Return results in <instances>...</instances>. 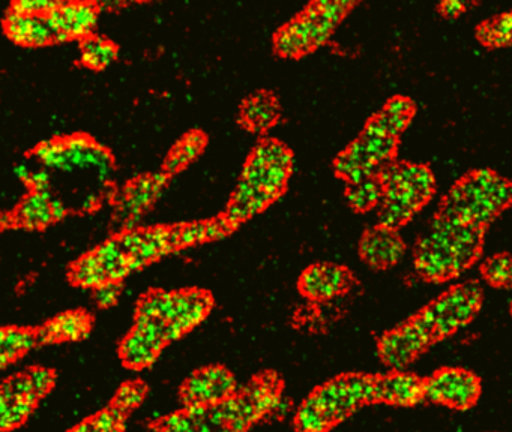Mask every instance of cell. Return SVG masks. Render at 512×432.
Returning <instances> with one entry per match:
<instances>
[{
  "mask_svg": "<svg viewBox=\"0 0 512 432\" xmlns=\"http://www.w3.org/2000/svg\"><path fill=\"white\" fill-rule=\"evenodd\" d=\"M281 389L274 374L260 375L218 404L185 407L164 417L158 422V432H247L254 423L280 410Z\"/></svg>",
  "mask_w": 512,
  "mask_h": 432,
  "instance_id": "cell-1",
  "label": "cell"
},
{
  "mask_svg": "<svg viewBox=\"0 0 512 432\" xmlns=\"http://www.w3.org/2000/svg\"><path fill=\"white\" fill-rule=\"evenodd\" d=\"M487 228L434 216L427 233L416 242L413 264L424 281L443 284L460 278L478 263Z\"/></svg>",
  "mask_w": 512,
  "mask_h": 432,
  "instance_id": "cell-2",
  "label": "cell"
},
{
  "mask_svg": "<svg viewBox=\"0 0 512 432\" xmlns=\"http://www.w3.org/2000/svg\"><path fill=\"white\" fill-rule=\"evenodd\" d=\"M290 170L292 155L289 149L277 140L262 141L245 165L226 218L238 225L262 212L283 194Z\"/></svg>",
  "mask_w": 512,
  "mask_h": 432,
  "instance_id": "cell-3",
  "label": "cell"
},
{
  "mask_svg": "<svg viewBox=\"0 0 512 432\" xmlns=\"http://www.w3.org/2000/svg\"><path fill=\"white\" fill-rule=\"evenodd\" d=\"M212 297L202 290L154 291L143 297L133 329L163 350L208 317Z\"/></svg>",
  "mask_w": 512,
  "mask_h": 432,
  "instance_id": "cell-4",
  "label": "cell"
},
{
  "mask_svg": "<svg viewBox=\"0 0 512 432\" xmlns=\"http://www.w3.org/2000/svg\"><path fill=\"white\" fill-rule=\"evenodd\" d=\"M512 207V180L491 168L461 176L440 201L437 215L487 228Z\"/></svg>",
  "mask_w": 512,
  "mask_h": 432,
  "instance_id": "cell-5",
  "label": "cell"
},
{
  "mask_svg": "<svg viewBox=\"0 0 512 432\" xmlns=\"http://www.w3.org/2000/svg\"><path fill=\"white\" fill-rule=\"evenodd\" d=\"M376 402V377L349 374L314 390L296 411L298 432H329L364 405Z\"/></svg>",
  "mask_w": 512,
  "mask_h": 432,
  "instance_id": "cell-6",
  "label": "cell"
},
{
  "mask_svg": "<svg viewBox=\"0 0 512 432\" xmlns=\"http://www.w3.org/2000/svg\"><path fill=\"white\" fill-rule=\"evenodd\" d=\"M379 179L383 185L379 222L392 230L409 222L436 192V179L427 165L391 162L380 170Z\"/></svg>",
  "mask_w": 512,
  "mask_h": 432,
  "instance_id": "cell-7",
  "label": "cell"
},
{
  "mask_svg": "<svg viewBox=\"0 0 512 432\" xmlns=\"http://www.w3.org/2000/svg\"><path fill=\"white\" fill-rule=\"evenodd\" d=\"M484 303V288L478 281H464L431 300L413 315L428 338L436 342L455 335L475 320Z\"/></svg>",
  "mask_w": 512,
  "mask_h": 432,
  "instance_id": "cell-8",
  "label": "cell"
},
{
  "mask_svg": "<svg viewBox=\"0 0 512 432\" xmlns=\"http://www.w3.org/2000/svg\"><path fill=\"white\" fill-rule=\"evenodd\" d=\"M353 3H311L292 23L275 36V48L284 57H298L328 41Z\"/></svg>",
  "mask_w": 512,
  "mask_h": 432,
  "instance_id": "cell-9",
  "label": "cell"
},
{
  "mask_svg": "<svg viewBox=\"0 0 512 432\" xmlns=\"http://www.w3.org/2000/svg\"><path fill=\"white\" fill-rule=\"evenodd\" d=\"M55 386V374L46 368H29L0 383V432L20 428L38 402Z\"/></svg>",
  "mask_w": 512,
  "mask_h": 432,
  "instance_id": "cell-10",
  "label": "cell"
},
{
  "mask_svg": "<svg viewBox=\"0 0 512 432\" xmlns=\"http://www.w3.org/2000/svg\"><path fill=\"white\" fill-rule=\"evenodd\" d=\"M34 155L46 167L56 170L94 171L101 183H106L112 176V156L85 135H74L67 140L44 141L35 149Z\"/></svg>",
  "mask_w": 512,
  "mask_h": 432,
  "instance_id": "cell-11",
  "label": "cell"
},
{
  "mask_svg": "<svg viewBox=\"0 0 512 432\" xmlns=\"http://www.w3.org/2000/svg\"><path fill=\"white\" fill-rule=\"evenodd\" d=\"M397 143L398 138L389 137L368 123L361 137L338 156L335 168L350 185L377 177L385 165L391 164Z\"/></svg>",
  "mask_w": 512,
  "mask_h": 432,
  "instance_id": "cell-12",
  "label": "cell"
},
{
  "mask_svg": "<svg viewBox=\"0 0 512 432\" xmlns=\"http://www.w3.org/2000/svg\"><path fill=\"white\" fill-rule=\"evenodd\" d=\"M481 395V377L461 366H443L425 378V401L449 410H470Z\"/></svg>",
  "mask_w": 512,
  "mask_h": 432,
  "instance_id": "cell-13",
  "label": "cell"
},
{
  "mask_svg": "<svg viewBox=\"0 0 512 432\" xmlns=\"http://www.w3.org/2000/svg\"><path fill=\"white\" fill-rule=\"evenodd\" d=\"M133 272L136 269L118 237L80 258L71 269V279L80 287L97 288L107 282H119Z\"/></svg>",
  "mask_w": 512,
  "mask_h": 432,
  "instance_id": "cell-14",
  "label": "cell"
},
{
  "mask_svg": "<svg viewBox=\"0 0 512 432\" xmlns=\"http://www.w3.org/2000/svg\"><path fill=\"white\" fill-rule=\"evenodd\" d=\"M433 341L410 317L400 326L386 332L379 341V357L392 371H403L419 359Z\"/></svg>",
  "mask_w": 512,
  "mask_h": 432,
  "instance_id": "cell-15",
  "label": "cell"
},
{
  "mask_svg": "<svg viewBox=\"0 0 512 432\" xmlns=\"http://www.w3.org/2000/svg\"><path fill=\"white\" fill-rule=\"evenodd\" d=\"M235 392L236 380L229 369L208 366L185 380L181 399L185 407H206L224 401Z\"/></svg>",
  "mask_w": 512,
  "mask_h": 432,
  "instance_id": "cell-16",
  "label": "cell"
},
{
  "mask_svg": "<svg viewBox=\"0 0 512 432\" xmlns=\"http://www.w3.org/2000/svg\"><path fill=\"white\" fill-rule=\"evenodd\" d=\"M98 8L94 3H59L46 15L47 24L55 35V41L82 38L97 26Z\"/></svg>",
  "mask_w": 512,
  "mask_h": 432,
  "instance_id": "cell-17",
  "label": "cell"
},
{
  "mask_svg": "<svg viewBox=\"0 0 512 432\" xmlns=\"http://www.w3.org/2000/svg\"><path fill=\"white\" fill-rule=\"evenodd\" d=\"M164 174H148L134 179L122 191L116 207V216L125 225H133L157 200L166 185Z\"/></svg>",
  "mask_w": 512,
  "mask_h": 432,
  "instance_id": "cell-18",
  "label": "cell"
},
{
  "mask_svg": "<svg viewBox=\"0 0 512 432\" xmlns=\"http://www.w3.org/2000/svg\"><path fill=\"white\" fill-rule=\"evenodd\" d=\"M422 401H425V378L406 369L376 377V402L407 408Z\"/></svg>",
  "mask_w": 512,
  "mask_h": 432,
  "instance_id": "cell-19",
  "label": "cell"
},
{
  "mask_svg": "<svg viewBox=\"0 0 512 432\" xmlns=\"http://www.w3.org/2000/svg\"><path fill=\"white\" fill-rule=\"evenodd\" d=\"M359 251H361L362 260L371 267L388 269L400 263L406 252V243L397 230L379 225L364 234Z\"/></svg>",
  "mask_w": 512,
  "mask_h": 432,
  "instance_id": "cell-20",
  "label": "cell"
},
{
  "mask_svg": "<svg viewBox=\"0 0 512 432\" xmlns=\"http://www.w3.org/2000/svg\"><path fill=\"white\" fill-rule=\"evenodd\" d=\"M350 273L337 264L320 263L302 273L299 288L311 300H329L343 294L350 287Z\"/></svg>",
  "mask_w": 512,
  "mask_h": 432,
  "instance_id": "cell-21",
  "label": "cell"
},
{
  "mask_svg": "<svg viewBox=\"0 0 512 432\" xmlns=\"http://www.w3.org/2000/svg\"><path fill=\"white\" fill-rule=\"evenodd\" d=\"M92 320L85 311H68L44 324L37 332L41 344L80 341L91 332Z\"/></svg>",
  "mask_w": 512,
  "mask_h": 432,
  "instance_id": "cell-22",
  "label": "cell"
},
{
  "mask_svg": "<svg viewBox=\"0 0 512 432\" xmlns=\"http://www.w3.org/2000/svg\"><path fill=\"white\" fill-rule=\"evenodd\" d=\"M5 32L17 44L25 47H43L55 41L46 17L10 12L5 20Z\"/></svg>",
  "mask_w": 512,
  "mask_h": 432,
  "instance_id": "cell-23",
  "label": "cell"
},
{
  "mask_svg": "<svg viewBox=\"0 0 512 432\" xmlns=\"http://www.w3.org/2000/svg\"><path fill=\"white\" fill-rule=\"evenodd\" d=\"M416 105L406 96H395L386 102L385 107L370 120V125L389 137L398 138L412 122Z\"/></svg>",
  "mask_w": 512,
  "mask_h": 432,
  "instance_id": "cell-24",
  "label": "cell"
},
{
  "mask_svg": "<svg viewBox=\"0 0 512 432\" xmlns=\"http://www.w3.org/2000/svg\"><path fill=\"white\" fill-rule=\"evenodd\" d=\"M278 114L280 108L271 93H254L242 105V122L250 131L262 132L271 128Z\"/></svg>",
  "mask_w": 512,
  "mask_h": 432,
  "instance_id": "cell-25",
  "label": "cell"
},
{
  "mask_svg": "<svg viewBox=\"0 0 512 432\" xmlns=\"http://www.w3.org/2000/svg\"><path fill=\"white\" fill-rule=\"evenodd\" d=\"M52 203L53 197L49 191H34L22 201L14 219L17 224L31 230L47 227L55 221Z\"/></svg>",
  "mask_w": 512,
  "mask_h": 432,
  "instance_id": "cell-26",
  "label": "cell"
},
{
  "mask_svg": "<svg viewBox=\"0 0 512 432\" xmlns=\"http://www.w3.org/2000/svg\"><path fill=\"white\" fill-rule=\"evenodd\" d=\"M475 36L482 47L490 50L512 47V11L481 21L476 27Z\"/></svg>",
  "mask_w": 512,
  "mask_h": 432,
  "instance_id": "cell-27",
  "label": "cell"
},
{
  "mask_svg": "<svg viewBox=\"0 0 512 432\" xmlns=\"http://www.w3.org/2000/svg\"><path fill=\"white\" fill-rule=\"evenodd\" d=\"M37 344V333L20 327L0 329V369L25 356Z\"/></svg>",
  "mask_w": 512,
  "mask_h": 432,
  "instance_id": "cell-28",
  "label": "cell"
},
{
  "mask_svg": "<svg viewBox=\"0 0 512 432\" xmlns=\"http://www.w3.org/2000/svg\"><path fill=\"white\" fill-rule=\"evenodd\" d=\"M479 273L490 287L512 290V254L497 252L479 264Z\"/></svg>",
  "mask_w": 512,
  "mask_h": 432,
  "instance_id": "cell-29",
  "label": "cell"
},
{
  "mask_svg": "<svg viewBox=\"0 0 512 432\" xmlns=\"http://www.w3.org/2000/svg\"><path fill=\"white\" fill-rule=\"evenodd\" d=\"M206 138L202 132L193 131L190 134L185 135L170 152L169 158L166 161L167 173H176V171L182 170L187 167L191 161L197 158L202 153L203 147H205Z\"/></svg>",
  "mask_w": 512,
  "mask_h": 432,
  "instance_id": "cell-30",
  "label": "cell"
},
{
  "mask_svg": "<svg viewBox=\"0 0 512 432\" xmlns=\"http://www.w3.org/2000/svg\"><path fill=\"white\" fill-rule=\"evenodd\" d=\"M118 56V48L109 39L101 36H88L82 42V62L92 69L109 66Z\"/></svg>",
  "mask_w": 512,
  "mask_h": 432,
  "instance_id": "cell-31",
  "label": "cell"
},
{
  "mask_svg": "<svg viewBox=\"0 0 512 432\" xmlns=\"http://www.w3.org/2000/svg\"><path fill=\"white\" fill-rule=\"evenodd\" d=\"M125 420H127V414L112 405L95 416L83 420L70 432H124Z\"/></svg>",
  "mask_w": 512,
  "mask_h": 432,
  "instance_id": "cell-32",
  "label": "cell"
},
{
  "mask_svg": "<svg viewBox=\"0 0 512 432\" xmlns=\"http://www.w3.org/2000/svg\"><path fill=\"white\" fill-rule=\"evenodd\" d=\"M383 185L379 176L371 179L362 180V182L350 185L347 189V200L350 206L356 210H368L382 201Z\"/></svg>",
  "mask_w": 512,
  "mask_h": 432,
  "instance_id": "cell-33",
  "label": "cell"
},
{
  "mask_svg": "<svg viewBox=\"0 0 512 432\" xmlns=\"http://www.w3.org/2000/svg\"><path fill=\"white\" fill-rule=\"evenodd\" d=\"M146 392H148V389L142 381H128L118 390L112 405L128 416L131 411L136 410L142 404Z\"/></svg>",
  "mask_w": 512,
  "mask_h": 432,
  "instance_id": "cell-34",
  "label": "cell"
},
{
  "mask_svg": "<svg viewBox=\"0 0 512 432\" xmlns=\"http://www.w3.org/2000/svg\"><path fill=\"white\" fill-rule=\"evenodd\" d=\"M56 5H58V2H40V0L35 2V0H22V2L14 3V5L11 6V12L43 17V15L50 14V12L56 8Z\"/></svg>",
  "mask_w": 512,
  "mask_h": 432,
  "instance_id": "cell-35",
  "label": "cell"
},
{
  "mask_svg": "<svg viewBox=\"0 0 512 432\" xmlns=\"http://www.w3.org/2000/svg\"><path fill=\"white\" fill-rule=\"evenodd\" d=\"M119 294H121L119 282H107V284L95 288V302L103 308H109V306L115 305Z\"/></svg>",
  "mask_w": 512,
  "mask_h": 432,
  "instance_id": "cell-36",
  "label": "cell"
},
{
  "mask_svg": "<svg viewBox=\"0 0 512 432\" xmlns=\"http://www.w3.org/2000/svg\"><path fill=\"white\" fill-rule=\"evenodd\" d=\"M467 9H469V3L457 2V0L442 2L437 6L439 14L442 15V17L449 18V20H454V18L460 17L464 12H467Z\"/></svg>",
  "mask_w": 512,
  "mask_h": 432,
  "instance_id": "cell-37",
  "label": "cell"
},
{
  "mask_svg": "<svg viewBox=\"0 0 512 432\" xmlns=\"http://www.w3.org/2000/svg\"><path fill=\"white\" fill-rule=\"evenodd\" d=\"M29 185L34 188V191L43 192L49 191L50 185V174L47 170H38L35 173H31V179H29Z\"/></svg>",
  "mask_w": 512,
  "mask_h": 432,
  "instance_id": "cell-38",
  "label": "cell"
},
{
  "mask_svg": "<svg viewBox=\"0 0 512 432\" xmlns=\"http://www.w3.org/2000/svg\"><path fill=\"white\" fill-rule=\"evenodd\" d=\"M53 216H55V221H59V219L64 218L65 213H67V209H65L64 203L58 198L53 197Z\"/></svg>",
  "mask_w": 512,
  "mask_h": 432,
  "instance_id": "cell-39",
  "label": "cell"
},
{
  "mask_svg": "<svg viewBox=\"0 0 512 432\" xmlns=\"http://www.w3.org/2000/svg\"><path fill=\"white\" fill-rule=\"evenodd\" d=\"M14 173H16V176L22 179L23 182H29V179H31V171H29L26 165H17V167L14 168Z\"/></svg>",
  "mask_w": 512,
  "mask_h": 432,
  "instance_id": "cell-40",
  "label": "cell"
},
{
  "mask_svg": "<svg viewBox=\"0 0 512 432\" xmlns=\"http://www.w3.org/2000/svg\"><path fill=\"white\" fill-rule=\"evenodd\" d=\"M98 204V197L95 194L86 195L85 200H83V209L91 210L94 209Z\"/></svg>",
  "mask_w": 512,
  "mask_h": 432,
  "instance_id": "cell-41",
  "label": "cell"
},
{
  "mask_svg": "<svg viewBox=\"0 0 512 432\" xmlns=\"http://www.w3.org/2000/svg\"><path fill=\"white\" fill-rule=\"evenodd\" d=\"M11 224H13V219L8 215H4V213H0V230H4V228Z\"/></svg>",
  "mask_w": 512,
  "mask_h": 432,
  "instance_id": "cell-42",
  "label": "cell"
},
{
  "mask_svg": "<svg viewBox=\"0 0 512 432\" xmlns=\"http://www.w3.org/2000/svg\"><path fill=\"white\" fill-rule=\"evenodd\" d=\"M509 312H511V315H512V300H511V305H509Z\"/></svg>",
  "mask_w": 512,
  "mask_h": 432,
  "instance_id": "cell-43",
  "label": "cell"
},
{
  "mask_svg": "<svg viewBox=\"0 0 512 432\" xmlns=\"http://www.w3.org/2000/svg\"><path fill=\"white\" fill-rule=\"evenodd\" d=\"M494 432H497V431H494Z\"/></svg>",
  "mask_w": 512,
  "mask_h": 432,
  "instance_id": "cell-44",
  "label": "cell"
}]
</instances>
